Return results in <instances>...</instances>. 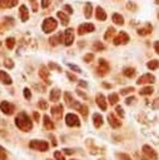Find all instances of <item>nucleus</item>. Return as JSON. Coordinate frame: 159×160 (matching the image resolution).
<instances>
[{"label":"nucleus","mask_w":159,"mask_h":160,"mask_svg":"<svg viewBox=\"0 0 159 160\" xmlns=\"http://www.w3.org/2000/svg\"><path fill=\"white\" fill-rule=\"evenodd\" d=\"M15 124H16V126H18L20 130H23V131H29V130L33 128L31 120H30V118H29L25 112H20V114L16 116Z\"/></svg>","instance_id":"f257e3e1"},{"label":"nucleus","mask_w":159,"mask_h":160,"mask_svg":"<svg viewBox=\"0 0 159 160\" xmlns=\"http://www.w3.org/2000/svg\"><path fill=\"white\" fill-rule=\"evenodd\" d=\"M56 26H58V22H56V20H55L54 18H46V19L43 21L41 29H43L44 32L49 34V32L54 31V30L56 29Z\"/></svg>","instance_id":"f03ea898"},{"label":"nucleus","mask_w":159,"mask_h":160,"mask_svg":"<svg viewBox=\"0 0 159 160\" xmlns=\"http://www.w3.org/2000/svg\"><path fill=\"white\" fill-rule=\"evenodd\" d=\"M29 146L31 149H35L39 151H46L49 149V144L46 141H43V140H33V141H30Z\"/></svg>","instance_id":"7ed1b4c3"},{"label":"nucleus","mask_w":159,"mask_h":160,"mask_svg":"<svg viewBox=\"0 0 159 160\" xmlns=\"http://www.w3.org/2000/svg\"><path fill=\"white\" fill-rule=\"evenodd\" d=\"M65 122H66L68 126H79V125H80V121H79L78 116H76L75 114H71V112L66 114V116H65Z\"/></svg>","instance_id":"20e7f679"},{"label":"nucleus","mask_w":159,"mask_h":160,"mask_svg":"<svg viewBox=\"0 0 159 160\" xmlns=\"http://www.w3.org/2000/svg\"><path fill=\"white\" fill-rule=\"evenodd\" d=\"M129 41V35L124 31H120L115 38H114V45H120V44H126Z\"/></svg>","instance_id":"39448f33"},{"label":"nucleus","mask_w":159,"mask_h":160,"mask_svg":"<svg viewBox=\"0 0 159 160\" xmlns=\"http://www.w3.org/2000/svg\"><path fill=\"white\" fill-rule=\"evenodd\" d=\"M94 25L93 24H90V22H84V24H81V25H79V28H78V32H79V35H84V34H86V32H91V31H94Z\"/></svg>","instance_id":"423d86ee"},{"label":"nucleus","mask_w":159,"mask_h":160,"mask_svg":"<svg viewBox=\"0 0 159 160\" xmlns=\"http://www.w3.org/2000/svg\"><path fill=\"white\" fill-rule=\"evenodd\" d=\"M73 41H74V31L73 29H66L64 31V44L69 46L73 44Z\"/></svg>","instance_id":"0eeeda50"},{"label":"nucleus","mask_w":159,"mask_h":160,"mask_svg":"<svg viewBox=\"0 0 159 160\" xmlns=\"http://www.w3.org/2000/svg\"><path fill=\"white\" fill-rule=\"evenodd\" d=\"M155 81V78H154V75H151V74H144V75H141L139 79H138V81H136V84H153Z\"/></svg>","instance_id":"6e6552de"},{"label":"nucleus","mask_w":159,"mask_h":160,"mask_svg":"<svg viewBox=\"0 0 159 160\" xmlns=\"http://www.w3.org/2000/svg\"><path fill=\"white\" fill-rule=\"evenodd\" d=\"M0 110H1L4 114L10 115V114L14 112V106H13L10 102H8V101H3V102L0 104Z\"/></svg>","instance_id":"1a4fd4ad"},{"label":"nucleus","mask_w":159,"mask_h":160,"mask_svg":"<svg viewBox=\"0 0 159 160\" xmlns=\"http://www.w3.org/2000/svg\"><path fill=\"white\" fill-rule=\"evenodd\" d=\"M143 152L149 158V159H151V160H156L158 159V155H156V152L153 150V148H150L149 145H144L143 146Z\"/></svg>","instance_id":"9d476101"},{"label":"nucleus","mask_w":159,"mask_h":160,"mask_svg":"<svg viewBox=\"0 0 159 160\" xmlns=\"http://www.w3.org/2000/svg\"><path fill=\"white\" fill-rule=\"evenodd\" d=\"M51 115H53L56 120L61 119V115H63V106H61V105L53 106V108H51Z\"/></svg>","instance_id":"9b49d317"},{"label":"nucleus","mask_w":159,"mask_h":160,"mask_svg":"<svg viewBox=\"0 0 159 160\" xmlns=\"http://www.w3.org/2000/svg\"><path fill=\"white\" fill-rule=\"evenodd\" d=\"M39 76H40V78H41L46 84H49V82H50V81H49V71H48L46 66H44V65H41V66H40Z\"/></svg>","instance_id":"f8f14e48"},{"label":"nucleus","mask_w":159,"mask_h":160,"mask_svg":"<svg viewBox=\"0 0 159 160\" xmlns=\"http://www.w3.org/2000/svg\"><path fill=\"white\" fill-rule=\"evenodd\" d=\"M96 104H98V106H99L103 111L106 110V102H105V98H104L103 94H98V95H96Z\"/></svg>","instance_id":"ddd939ff"},{"label":"nucleus","mask_w":159,"mask_h":160,"mask_svg":"<svg viewBox=\"0 0 159 160\" xmlns=\"http://www.w3.org/2000/svg\"><path fill=\"white\" fill-rule=\"evenodd\" d=\"M0 81H1L3 84H5V85H10V84L13 82L10 75H9L8 72H5V71H1V70H0Z\"/></svg>","instance_id":"4468645a"},{"label":"nucleus","mask_w":159,"mask_h":160,"mask_svg":"<svg viewBox=\"0 0 159 160\" xmlns=\"http://www.w3.org/2000/svg\"><path fill=\"white\" fill-rule=\"evenodd\" d=\"M19 15H20V19L21 21H26L28 18H29V11H28V8L25 5H21L20 9H19Z\"/></svg>","instance_id":"2eb2a0df"},{"label":"nucleus","mask_w":159,"mask_h":160,"mask_svg":"<svg viewBox=\"0 0 159 160\" xmlns=\"http://www.w3.org/2000/svg\"><path fill=\"white\" fill-rule=\"evenodd\" d=\"M108 121H109L110 126H113V128H119L121 125V122L119 121V119H116L114 116V114H109L108 115Z\"/></svg>","instance_id":"dca6fc26"},{"label":"nucleus","mask_w":159,"mask_h":160,"mask_svg":"<svg viewBox=\"0 0 159 160\" xmlns=\"http://www.w3.org/2000/svg\"><path fill=\"white\" fill-rule=\"evenodd\" d=\"M150 32H151V25H150V24H145L144 26H141V28L138 29V34L141 35V36L148 35V34H150Z\"/></svg>","instance_id":"f3484780"},{"label":"nucleus","mask_w":159,"mask_h":160,"mask_svg":"<svg viewBox=\"0 0 159 160\" xmlns=\"http://www.w3.org/2000/svg\"><path fill=\"white\" fill-rule=\"evenodd\" d=\"M95 16H96V19H98V20H100V21L106 20V14H105V11L103 10V8H100V6H98V8H96Z\"/></svg>","instance_id":"a211bd4d"},{"label":"nucleus","mask_w":159,"mask_h":160,"mask_svg":"<svg viewBox=\"0 0 159 160\" xmlns=\"http://www.w3.org/2000/svg\"><path fill=\"white\" fill-rule=\"evenodd\" d=\"M18 0H0V8H14Z\"/></svg>","instance_id":"6ab92c4d"},{"label":"nucleus","mask_w":159,"mask_h":160,"mask_svg":"<svg viewBox=\"0 0 159 160\" xmlns=\"http://www.w3.org/2000/svg\"><path fill=\"white\" fill-rule=\"evenodd\" d=\"M93 122H94V126L95 128H100L103 125V118H101V115L98 114V112H95L93 115Z\"/></svg>","instance_id":"aec40b11"},{"label":"nucleus","mask_w":159,"mask_h":160,"mask_svg":"<svg viewBox=\"0 0 159 160\" xmlns=\"http://www.w3.org/2000/svg\"><path fill=\"white\" fill-rule=\"evenodd\" d=\"M108 70H109V64L104 59H100L99 60V71H103L101 74H106Z\"/></svg>","instance_id":"412c9836"},{"label":"nucleus","mask_w":159,"mask_h":160,"mask_svg":"<svg viewBox=\"0 0 159 160\" xmlns=\"http://www.w3.org/2000/svg\"><path fill=\"white\" fill-rule=\"evenodd\" d=\"M91 14H93V6H91L90 2H86L85 4V8H84V15H85L86 19H90Z\"/></svg>","instance_id":"4be33fe9"},{"label":"nucleus","mask_w":159,"mask_h":160,"mask_svg":"<svg viewBox=\"0 0 159 160\" xmlns=\"http://www.w3.org/2000/svg\"><path fill=\"white\" fill-rule=\"evenodd\" d=\"M58 18L60 19V21H61L63 25H68V22H69V18H68V15H66L64 11H58Z\"/></svg>","instance_id":"5701e85b"},{"label":"nucleus","mask_w":159,"mask_h":160,"mask_svg":"<svg viewBox=\"0 0 159 160\" xmlns=\"http://www.w3.org/2000/svg\"><path fill=\"white\" fill-rule=\"evenodd\" d=\"M60 98V90L59 89H53L50 91V100L51 101H58Z\"/></svg>","instance_id":"b1692460"},{"label":"nucleus","mask_w":159,"mask_h":160,"mask_svg":"<svg viewBox=\"0 0 159 160\" xmlns=\"http://www.w3.org/2000/svg\"><path fill=\"white\" fill-rule=\"evenodd\" d=\"M111 19H113V21L115 22V24H118V25H123L124 24V19H123V16L120 15V14H113V16H111Z\"/></svg>","instance_id":"393cba45"},{"label":"nucleus","mask_w":159,"mask_h":160,"mask_svg":"<svg viewBox=\"0 0 159 160\" xmlns=\"http://www.w3.org/2000/svg\"><path fill=\"white\" fill-rule=\"evenodd\" d=\"M44 126H45L48 130L54 129V124H53V121L50 120V118H49L48 115H45V116H44Z\"/></svg>","instance_id":"a878e982"},{"label":"nucleus","mask_w":159,"mask_h":160,"mask_svg":"<svg viewBox=\"0 0 159 160\" xmlns=\"http://www.w3.org/2000/svg\"><path fill=\"white\" fill-rule=\"evenodd\" d=\"M60 39H61V35H60V34H56V35L51 36L49 41H50V44H51V45H54V46H55V45H58V44L60 42Z\"/></svg>","instance_id":"bb28decb"},{"label":"nucleus","mask_w":159,"mask_h":160,"mask_svg":"<svg viewBox=\"0 0 159 160\" xmlns=\"http://www.w3.org/2000/svg\"><path fill=\"white\" fill-rule=\"evenodd\" d=\"M123 74H124L126 78H133L134 74H135V70H134L133 68H125L124 71H123Z\"/></svg>","instance_id":"cd10ccee"},{"label":"nucleus","mask_w":159,"mask_h":160,"mask_svg":"<svg viewBox=\"0 0 159 160\" xmlns=\"http://www.w3.org/2000/svg\"><path fill=\"white\" fill-rule=\"evenodd\" d=\"M154 91V89L151 88V86H145V88H143V89H140V95H150L151 92Z\"/></svg>","instance_id":"c85d7f7f"},{"label":"nucleus","mask_w":159,"mask_h":160,"mask_svg":"<svg viewBox=\"0 0 159 160\" xmlns=\"http://www.w3.org/2000/svg\"><path fill=\"white\" fill-rule=\"evenodd\" d=\"M114 32H115L114 28H108V30H106V32H105V35H104V39H105V40H109V39L114 35Z\"/></svg>","instance_id":"c756f323"},{"label":"nucleus","mask_w":159,"mask_h":160,"mask_svg":"<svg viewBox=\"0 0 159 160\" xmlns=\"http://www.w3.org/2000/svg\"><path fill=\"white\" fill-rule=\"evenodd\" d=\"M93 49H94L95 51H100V50H104L105 46H104V44H101L100 41H95L94 45H93Z\"/></svg>","instance_id":"7c9ffc66"},{"label":"nucleus","mask_w":159,"mask_h":160,"mask_svg":"<svg viewBox=\"0 0 159 160\" xmlns=\"http://www.w3.org/2000/svg\"><path fill=\"white\" fill-rule=\"evenodd\" d=\"M146 66H148L150 70H154V69H156V68L159 66V61H158V60H151V61H149V62L146 64Z\"/></svg>","instance_id":"2f4dec72"},{"label":"nucleus","mask_w":159,"mask_h":160,"mask_svg":"<svg viewBox=\"0 0 159 160\" xmlns=\"http://www.w3.org/2000/svg\"><path fill=\"white\" fill-rule=\"evenodd\" d=\"M108 99H109V102H110V105H114V104H116V102H118V100H119V98H118V95H116V94H110Z\"/></svg>","instance_id":"473e14b6"},{"label":"nucleus","mask_w":159,"mask_h":160,"mask_svg":"<svg viewBox=\"0 0 159 160\" xmlns=\"http://www.w3.org/2000/svg\"><path fill=\"white\" fill-rule=\"evenodd\" d=\"M14 45H15V39L14 38H8L6 39V46H8V49H13Z\"/></svg>","instance_id":"72a5a7b5"},{"label":"nucleus","mask_w":159,"mask_h":160,"mask_svg":"<svg viewBox=\"0 0 159 160\" xmlns=\"http://www.w3.org/2000/svg\"><path fill=\"white\" fill-rule=\"evenodd\" d=\"M79 111L81 112V115H83L84 118H86V115H88V108H86L85 105H80V106H79Z\"/></svg>","instance_id":"f704fd0d"},{"label":"nucleus","mask_w":159,"mask_h":160,"mask_svg":"<svg viewBox=\"0 0 159 160\" xmlns=\"http://www.w3.org/2000/svg\"><path fill=\"white\" fill-rule=\"evenodd\" d=\"M69 65V68L73 70V71H75V72H81V69L79 68V66H76V65H74V64H68Z\"/></svg>","instance_id":"c9c22d12"},{"label":"nucleus","mask_w":159,"mask_h":160,"mask_svg":"<svg viewBox=\"0 0 159 160\" xmlns=\"http://www.w3.org/2000/svg\"><path fill=\"white\" fill-rule=\"evenodd\" d=\"M54 156H55V159H56V160H65L64 155H63L60 151H55V152H54Z\"/></svg>","instance_id":"e433bc0d"},{"label":"nucleus","mask_w":159,"mask_h":160,"mask_svg":"<svg viewBox=\"0 0 159 160\" xmlns=\"http://www.w3.org/2000/svg\"><path fill=\"white\" fill-rule=\"evenodd\" d=\"M131 91H134V88H125V89L120 90V94L121 95H126L128 92H131Z\"/></svg>","instance_id":"4c0bfd02"},{"label":"nucleus","mask_w":159,"mask_h":160,"mask_svg":"<svg viewBox=\"0 0 159 160\" xmlns=\"http://www.w3.org/2000/svg\"><path fill=\"white\" fill-rule=\"evenodd\" d=\"M65 101H66L69 105H70V104L74 101V100H73V96H71L69 92H65Z\"/></svg>","instance_id":"58836bf2"},{"label":"nucleus","mask_w":159,"mask_h":160,"mask_svg":"<svg viewBox=\"0 0 159 160\" xmlns=\"http://www.w3.org/2000/svg\"><path fill=\"white\" fill-rule=\"evenodd\" d=\"M115 111H116V114H118L120 118H124V110H123V108H121V106H116Z\"/></svg>","instance_id":"ea45409f"},{"label":"nucleus","mask_w":159,"mask_h":160,"mask_svg":"<svg viewBox=\"0 0 159 160\" xmlns=\"http://www.w3.org/2000/svg\"><path fill=\"white\" fill-rule=\"evenodd\" d=\"M93 59H94V55H93V54H86V55L84 56V61H85V62H90Z\"/></svg>","instance_id":"a19ab883"},{"label":"nucleus","mask_w":159,"mask_h":160,"mask_svg":"<svg viewBox=\"0 0 159 160\" xmlns=\"http://www.w3.org/2000/svg\"><path fill=\"white\" fill-rule=\"evenodd\" d=\"M49 68H50V70H51V69H55V70H58V71H61V68H60L59 65H56L55 62H50V64H49Z\"/></svg>","instance_id":"79ce46f5"},{"label":"nucleus","mask_w":159,"mask_h":160,"mask_svg":"<svg viewBox=\"0 0 159 160\" xmlns=\"http://www.w3.org/2000/svg\"><path fill=\"white\" fill-rule=\"evenodd\" d=\"M38 105H39V108H40V109H44V110L48 108V102H46L45 100H40Z\"/></svg>","instance_id":"37998d69"},{"label":"nucleus","mask_w":159,"mask_h":160,"mask_svg":"<svg viewBox=\"0 0 159 160\" xmlns=\"http://www.w3.org/2000/svg\"><path fill=\"white\" fill-rule=\"evenodd\" d=\"M24 96H25V99H28V100L31 98V92H30V90H29L28 88L24 89Z\"/></svg>","instance_id":"c03bdc74"},{"label":"nucleus","mask_w":159,"mask_h":160,"mask_svg":"<svg viewBox=\"0 0 159 160\" xmlns=\"http://www.w3.org/2000/svg\"><path fill=\"white\" fill-rule=\"evenodd\" d=\"M151 108H153V109H159V98H158V99H155V100L153 101Z\"/></svg>","instance_id":"a18cd8bd"},{"label":"nucleus","mask_w":159,"mask_h":160,"mask_svg":"<svg viewBox=\"0 0 159 160\" xmlns=\"http://www.w3.org/2000/svg\"><path fill=\"white\" fill-rule=\"evenodd\" d=\"M4 64H5V66H6V68H13V66H14V62H13L11 60H9V59H8V60H5V62H4Z\"/></svg>","instance_id":"49530a36"},{"label":"nucleus","mask_w":159,"mask_h":160,"mask_svg":"<svg viewBox=\"0 0 159 160\" xmlns=\"http://www.w3.org/2000/svg\"><path fill=\"white\" fill-rule=\"evenodd\" d=\"M49 4H50V0H41V8H48L49 6Z\"/></svg>","instance_id":"de8ad7c7"},{"label":"nucleus","mask_w":159,"mask_h":160,"mask_svg":"<svg viewBox=\"0 0 159 160\" xmlns=\"http://www.w3.org/2000/svg\"><path fill=\"white\" fill-rule=\"evenodd\" d=\"M134 100H135V98H134V96H130V98H128V99L125 100V102H126L128 105H130V104H131Z\"/></svg>","instance_id":"09e8293b"},{"label":"nucleus","mask_w":159,"mask_h":160,"mask_svg":"<svg viewBox=\"0 0 159 160\" xmlns=\"http://www.w3.org/2000/svg\"><path fill=\"white\" fill-rule=\"evenodd\" d=\"M118 156H119L120 159H123V160H130V158H129L128 155H125V154H119Z\"/></svg>","instance_id":"8fccbe9b"},{"label":"nucleus","mask_w":159,"mask_h":160,"mask_svg":"<svg viewBox=\"0 0 159 160\" xmlns=\"http://www.w3.org/2000/svg\"><path fill=\"white\" fill-rule=\"evenodd\" d=\"M126 8H128V9H133V10H135V9H136V6H135L133 2H129V4L126 5Z\"/></svg>","instance_id":"3c124183"},{"label":"nucleus","mask_w":159,"mask_h":160,"mask_svg":"<svg viewBox=\"0 0 159 160\" xmlns=\"http://www.w3.org/2000/svg\"><path fill=\"white\" fill-rule=\"evenodd\" d=\"M154 49H155V51L159 54V41H155V42H154Z\"/></svg>","instance_id":"603ef678"},{"label":"nucleus","mask_w":159,"mask_h":160,"mask_svg":"<svg viewBox=\"0 0 159 160\" xmlns=\"http://www.w3.org/2000/svg\"><path fill=\"white\" fill-rule=\"evenodd\" d=\"M64 9H65V10H68V12H70V14L73 12V9H71V6H69V5H65V6H64Z\"/></svg>","instance_id":"864d4df0"},{"label":"nucleus","mask_w":159,"mask_h":160,"mask_svg":"<svg viewBox=\"0 0 159 160\" xmlns=\"http://www.w3.org/2000/svg\"><path fill=\"white\" fill-rule=\"evenodd\" d=\"M68 78H69L70 80H76V78H75L73 74H70V72H68Z\"/></svg>","instance_id":"5fc2aeb1"},{"label":"nucleus","mask_w":159,"mask_h":160,"mask_svg":"<svg viewBox=\"0 0 159 160\" xmlns=\"http://www.w3.org/2000/svg\"><path fill=\"white\" fill-rule=\"evenodd\" d=\"M78 94H79V95H80V96L83 98V99H86V95H85V94H84L83 91H80V90H78Z\"/></svg>","instance_id":"6e6d98bb"},{"label":"nucleus","mask_w":159,"mask_h":160,"mask_svg":"<svg viewBox=\"0 0 159 160\" xmlns=\"http://www.w3.org/2000/svg\"><path fill=\"white\" fill-rule=\"evenodd\" d=\"M64 151H65V154H68V155H71V154H73V151H71L70 149H64Z\"/></svg>","instance_id":"4d7b16f0"},{"label":"nucleus","mask_w":159,"mask_h":160,"mask_svg":"<svg viewBox=\"0 0 159 160\" xmlns=\"http://www.w3.org/2000/svg\"><path fill=\"white\" fill-rule=\"evenodd\" d=\"M0 154H1V155H3V158L5 159V151H4V149H3L1 146H0Z\"/></svg>","instance_id":"13d9d810"},{"label":"nucleus","mask_w":159,"mask_h":160,"mask_svg":"<svg viewBox=\"0 0 159 160\" xmlns=\"http://www.w3.org/2000/svg\"><path fill=\"white\" fill-rule=\"evenodd\" d=\"M79 84H80V85H81V86H84V88H86V86H88V84H86V82H85V81H83V80H81V81H80V82H79Z\"/></svg>","instance_id":"bf43d9fd"},{"label":"nucleus","mask_w":159,"mask_h":160,"mask_svg":"<svg viewBox=\"0 0 159 160\" xmlns=\"http://www.w3.org/2000/svg\"><path fill=\"white\" fill-rule=\"evenodd\" d=\"M155 4H159V0H155Z\"/></svg>","instance_id":"052dcab7"},{"label":"nucleus","mask_w":159,"mask_h":160,"mask_svg":"<svg viewBox=\"0 0 159 160\" xmlns=\"http://www.w3.org/2000/svg\"><path fill=\"white\" fill-rule=\"evenodd\" d=\"M158 19H159V14H158Z\"/></svg>","instance_id":"680f3d73"}]
</instances>
